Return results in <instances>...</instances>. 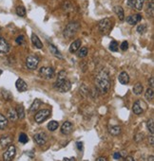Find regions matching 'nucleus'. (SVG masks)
<instances>
[{"mask_svg": "<svg viewBox=\"0 0 154 161\" xmlns=\"http://www.w3.org/2000/svg\"><path fill=\"white\" fill-rule=\"evenodd\" d=\"M113 157L114 159H122V155H121V153H114L113 154Z\"/></svg>", "mask_w": 154, "mask_h": 161, "instance_id": "39", "label": "nucleus"}, {"mask_svg": "<svg viewBox=\"0 0 154 161\" xmlns=\"http://www.w3.org/2000/svg\"><path fill=\"white\" fill-rule=\"evenodd\" d=\"M49 49H50V53L53 54V56H55L56 58H58L60 60H63V55L61 54V52L58 50V49L56 48V46L53 44H50V46H49Z\"/></svg>", "mask_w": 154, "mask_h": 161, "instance_id": "15", "label": "nucleus"}, {"mask_svg": "<svg viewBox=\"0 0 154 161\" xmlns=\"http://www.w3.org/2000/svg\"><path fill=\"white\" fill-rule=\"evenodd\" d=\"M118 81H119L120 84L122 85H127L128 82H130V76H128V74L127 73V72L123 71L121 72V73L119 74V77H118Z\"/></svg>", "mask_w": 154, "mask_h": 161, "instance_id": "14", "label": "nucleus"}, {"mask_svg": "<svg viewBox=\"0 0 154 161\" xmlns=\"http://www.w3.org/2000/svg\"><path fill=\"white\" fill-rule=\"evenodd\" d=\"M144 2H145V0H133L128 6L137 10V11H141L144 6Z\"/></svg>", "mask_w": 154, "mask_h": 161, "instance_id": "16", "label": "nucleus"}, {"mask_svg": "<svg viewBox=\"0 0 154 161\" xmlns=\"http://www.w3.org/2000/svg\"><path fill=\"white\" fill-rule=\"evenodd\" d=\"M10 50V45L3 37H0V54L7 53Z\"/></svg>", "mask_w": 154, "mask_h": 161, "instance_id": "13", "label": "nucleus"}, {"mask_svg": "<svg viewBox=\"0 0 154 161\" xmlns=\"http://www.w3.org/2000/svg\"><path fill=\"white\" fill-rule=\"evenodd\" d=\"M76 146H77V149H78L79 151H81L82 149H83V143H82V142H76Z\"/></svg>", "mask_w": 154, "mask_h": 161, "instance_id": "40", "label": "nucleus"}, {"mask_svg": "<svg viewBox=\"0 0 154 161\" xmlns=\"http://www.w3.org/2000/svg\"><path fill=\"white\" fill-rule=\"evenodd\" d=\"M141 20H142V15L139 13L131 14V15H130V16L127 17V22L130 25H132V26H134L137 23H139Z\"/></svg>", "mask_w": 154, "mask_h": 161, "instance_id": "10", "label": "nucleus"}, {"mask_svg": "<svg viewBox=\"0 0 154 161\" xmlns=\"http://www.w3.org/2000/svg\"><path fill=\"white\" fill-rule=\"evenodd\" d=\"M8 118L11 121H16L18 118L16 111H15L14 109H10L8 111Z\"/></svg>", "mask_w": 154, "mask_h": 161, "instance_id": "23", "label": "nucleus"}, {"mask_svg": "<svg viewBox=\"0 0 154 161\" xmlns=\"http://www.w3.org/2000/svg\"><path fill=\"white\" fill-rule=\"evenodd\" d=\"M2 73H3V71H2L1 69H0V76H1V74H2Z\"/></svg>", "mask_w": 154, "mask_h": 161, "instance_id": "47", "label": "nucleus"}, {"mask_svg": "<svg viewBox=\"0 0 154 161\" xmlns=\"http://www.w3.org/2000/svg\"><path fill=\"white\" fill-rule=\"evenodd\" d=\"M111 22L109 18H104L98 23V29L102 34H107L110 30Z\"/></svg>", "mask_w": 154, "mask_h": 161, "instance_id": "6", "label": "nucleus"}, {"mask_svg": "<svg viewBox=\"0 0 154 161\" xmlns=\"http://www.w3.org/2000/svg\"><path fill=\"white\" fill-rule=\"evenodd\" d=\"M33 140H34V142L36 144L40 145V146H42V145H45L46 142H47L48 137H47V135H46L45 133L41 132V133H37V134L34 135Z\"/></svg>", "mask_w": 154, "mask_h": 161, "instance_id": "9", "label": "nucleus"}, {"mask_svg": "<svg viewBox=\"0 0 154 161\" xmlns=\"http://www.w3.org/2000/svg\"><path fill=\"white\" fill-rule=\"evenodd\" d=\"M95 85L97 91L102 95L109 92L110 88V79L109 73L106 71L99 72L95 78Z\"/></svg>", "mask_w": 154, "mask_h": 161, "instance_id": "1", "label": "nucleus"}, {"mask_svg": "<svg viewBox=\"0 0 154 161\" xmlns=\"http://www.w3.org/2000/svg\"><path fill=\"white\" fill-rule=\"evenodd\" d=\"M53 87H54V89H56L61 93L68 92L70 89L71 84H70V80L67 79V73L64 70L59 72L57 80H56V82L53 84Z\"/></svg>", "mask_w": 154, "mask_h": 161, "instance_id": "2", "label": "nucleus"}, {"mask_svg": "<svg viewBox=\"0 0 154 161\" xmlns=\"http://www.w3.org/2000/svg\"><path fill=\"white\" fill-rule=\"evenodd\" d=\"M15 111H16V113H17L18 118H25V110H24L23 105H21V104L17 105Z\"/></svg>", "mask_w": 154, "mask_h": 161, "instance_id": "26", "label": "nucleus"}, {"mask_svg": "<svg viewBox=\"0 0 154 161\" xmlns=\"http://www.w3.org/2000/svg\"><path fill=\"white\" fill-rule=\"evenodd\" d=\"M137 32H139L140 34H144V33L147 32V25H146V24L139 25V26L137 27Z\"/></svg>", "mask_w": 154, "mask_h": 161, "instance_id": "35", "label": "nucleus"}, {"mask_svg": "<svg viewBox=\"0 0 154 161\" xmlns=\"http://www.w3.org/2000/svg\"><path fill=\"white\" fill-rule=\"evenodd\" d=\"M73 130V125L70 121H65L63 125L61 126V133L64 135H70L71 134Z\"/></svg>", "mask_w": 154, "mask_h": 161, "instance_id": "11", "label": "nucleus"}, {"mask_svg": "<svg viewBox=\"0 0 154 161\" xmlns=\"http://www.w3.org/2000/svg\"><path fill=\"white\" fill-rule=\"evenodd\" d=\"M77 51H78V52H77V56H78L79 58H84V57L88 55V49L87 48H81Z\"/></svg>", "mask_w": 154, "mask_h": 161, "instance_id": "31", "label": "nucleus"}, {"mask_svg": "<svg viewBox=\"0 0 154 161\" xmlns=\"http://www.w3.org/2000/svg\"><path fill=\"white\" fill-rule=\"evenodd\" d=\"M107 129L111 136H119L121 134V127L118 125H109Z\"/></svg>", "mask_w": 154, "mask_h": 161, "instance_id": "17", "label": "nucleus"}, {"mask_svg": "<svg viewBox=\"0 0 154 161\" xmlns=\"http://www.w3.org/2000/svg\"><path fill=\"white\" fill-rule=\"evenodd\" d=\"M41 103H42V102H41L40 100H35L33 102V104H32V106H30V112H34V111L38 110V108L41 105Z\"/></svg>", "mask_w": 154, "mask_h": 161, "instance_id": "28", "label": "nucleus"}, {"mask_svg": "<svg viewBox=\"0 0 154 161\" xmlns=\"http://www.w3.org/2000/svg\"><path fill=\"white\" fill-rule=\"evenodd\" d=\"M148 160H153V157H150V158H148Z\"/></svg>", "mask_w": 154, "mask_h": 161, "instance_id": "46", "label": "nucleus"}, {"mask_svg": "<svg viewBox=\"0 0 154 161\" xmlns=\"http://www.w3.org/2000/svg\"><path fill=\"white\" fill-rule=\"evenodd\" d=\"M110 49L111 51H114V52L118 50V43L116 41H111L110 45Z\"/></svg>", "mask_w": 154, "mask_h": 161, "instance_id": "36", "label": "nucleus"}, {"mask_svg": "<svg viewBox=\"0 0 154 161\" xmlns=\"http://www.w3.org/2000/svg\"><path fill=\"white\" fill-rule=\"evenodd\" d=\"M143 90H144V86L140 82H137L134 85V87H133V93H134L135 95H141Z\"/></svg>", "mask_w": 154, "mask_h": 161, "instance_id": "24", "label": "nucleus"}, {"mask_svg": "<svg viewBox=\"0 0 154 161\" xmlns=\"http://www.w3.org/2000/svg\"><path fill=\"white\" fill-rule=\"evenodd\" d=\"M24 41H25L24 36L23 35H20V36H18V37L16 38L15 42H16V44H18V45H22L24 43Z\"/></svg>", "mask_w": 154, "mask_h": 161, "instance_id": "37", "label": "nucleus"}, {"mask_svg": "<svg viewBox=\"0 0 154 161\" xmlns=\"http://www.w3.org/2000/svg\"><path fill=\"white\" fill-rule=\"evenodd\" d=\"M81 43H82V41H81L80 39L75 40L74 42H73V44H71L70 46V53H75L76 51L80 49Z\"/></svg>", "mask_w": 154, "mask_h": 161, "instance_id": "18", "label": "nucleus"}, {"mask_svg": "<svg viewBox=\"0 0 154 161\" xmlns=\"http://www.w3.org/2000/svg\"><path fill=\"white\" fill-rule=\"evenodd\" d=\"M28 141H29V137H28L27 135H26L25 133L20 134V136H19V142L25 144V143H27Z\"/></svg>", "mask_w": 154, "mask_h": 161, "instance_id": "34", "label": "nucleus"}, {"mask_svg": "<svg viewBox=\"0 0 154 161\" xmlns=\"http://www.w3.org/2000/svg\"><path fill=\"white\" fill-rule=\"evenodd\" d=\"M8 126V118L0 114V130H4Z\"/></svg>", "mask_w": 154, "mask_h": 161, "instance_id": "25", "label": "nucleus"}, {"mask_svg": "<svg viewBox=\"0 0 154 161\" xmlns=\"http://www.w3.org/2000/svg\"><path fill=\"white\" fill-rule=\"evenodd\" d=\"M32 42H33V46H35V48L43 49V44L40 41V39L38 38V36L36 34H33L32 35Z\"/></svg>", "mask_w": 154, "mask_h": 161, "instance_id": "22", "label": "nucleus"}, {"mask_svg": "<svg viewBox=\"0 0 154 161\" xmlns=\"http://www.w3.org/2000/svg\"><path fill=\"white\" fill-rule=\"evenodd\" d=\"M12 142V137L9 136H3L0 137V146L1 147H7Z\"/></svg>", "mask_w": 154, "mask_h": 161, "instance_id": "21", "label": "nucleus"}, {"mask_svg": "<svg viewBox=\"0 0 154 161\" xmlns=\"http://www.w3.org/2000/svg\"><path fill=\"white\" fill-rule=\"evenodd\" d=\"M147 101H151L154 98V93H153V89L152 88H148V89L146 91V95H145Z\"/></svg>", "mask_w": 154, "mask_h": 161, "instance_id": "30", "label": "nucleus"}, {"mask_svg": "<svg viewBox=\"0 0 154 161\" xmlns=\"http://www.w3.org/2000/svg\"><path fill=\"white\" fill-rule=\"evenodd\" d=\"M15 154H16V149H15L13 145H10L3 154V159L5 161H11L14 158Z\"/></svg>", "mask_w": 154, "mask_h": 161, "instance_id": "8", "label": "nucleus"}, {"mask_svg": "<svg viewBox=\"0 0 154 161\" xmlns=\"http://www.w3.org/2000/svg\"><path fill=\"white\" fill-rule=\"evenodd\" d=\"M132 1H133V0H127V4L130 5V3H131Z\"/></svg>", "mask_w": 154, "mask_h": 161, "instance_id": "45", "label": "nucleus"}, {"mask_svg": "<svg viewBox=\"0 0 154 161\" xmlns=\"http://www.w3.org/2000/svg\"><path fill=\"white\" fill-rule=\"evenodd\" d=\"M126 160H130V161H134V158H132L130 157H126Z\"/></svg>", "mask_w": 154, "mask_h": 161, "instance_id": "44", "label": "nucleus"}, {"mask_svg": "<svg viewBox=\"0 0 154 161\" xmlns=\"http://www.w3.org/2000/svg\"><path fill=\"white\" fill-rule=\"evenodd\" d=\"M58 125H59V123H58L57 121H51L49 122V124H48V129L50 130V132H53V131H55V130L58 128Z\"/></svg>", "mask_w": 154, "mask_h": 161, "instance_id": "29", "label": "nucleus"}, {"mask_svg": "<svg viewBox=\"0 0 154 161\" xmlns=\"http://www.w3.org/2000/svg\"><path fill=\"white\" fill-rule=\"evenodd\" d=\"M96 160H97V161H101V160H102V161H106L107 158H106V157H97Z\"/></svg>", "mask_w": 154, "mask_h": 161, "instance_id": "43", "label": "nucleus"}, {"mask_svg": "<svg viewBox=\"0 0 154 161\" xmlns=\"http://www.w3.org/2000/svg\"><path fill=\"white\" fill-rule=\"evenodd\" d=\"M132 111L135 115H141L144 112L143 108L141 106V101H137L136 102H134V104L132 106Z\"/></svg>", "mask_w": 154, "mask_h": 161, "instance_id": "19", "label": "nucleus"}, {"mask_svg": "<svg viewBox=\"0 0 154 161\" xmlns=\"http://www.w3.org/2000/svg\"><path fill=\"white\" fill-rule=\"evenodd\" d=\"M39 74L43 79L50 80V79H53L54 76V69L53 67H50V66H43L40 68Z\"/></svg>", "mask_w": 154, "mask_h": 161, "instance_id": "5", "label": "nucleus"}, {"mask_svg": "<svg viewBox=\"0 0 154 161\" xmlns=\"http://www.w3.org/2000/svg\"><path fill=\"white\" fill-rule=\"evenodd\" d=\"M80 29V24L78 22H70L66 26V28L64 29V37L65 38H71L78 32V30Z\"/></svg>", "mask_w": 154, "mask_h": 161, "instance_id": "3", "label": "nucleus"}, {"mask_svg": "<svg viewBox=\"0 0 154 161\" xmlns=\"http://www.w3.org/2000/svg\"><path fill=\"white\" fill-rule=\"evenodd\" d=\"M150 88H152V89H153V87H154V79H153V77L150 78Z\"/></svg>", "mask_w": 154, "mask_h": 161, "instance_id": "41", "label": "nucleus"}, {"mask_svg": "<svg viewBox=\"0 0 154 161\" xmlns=\"http://www.w3.org/2000/svg\"><path fill=\"white\" fill-rule=\"evenodd\" d=\"M150 142L151 144V146H153V145H154V137H153V135L152 134H151V137H150Z\"/></svg>", "mask_w": 154, "mask_h": 161, "instance_id": "42", "label": "nucleus"}, {"mask_svg": "<svg viewBox=\"0 0 154 161\" xmlns=\"http://www.w3.org/2000/svg\"><path fill=\"white\" fill-rule=\"evenodd\" d=\"M113 11L117 14V16L119 17V19L121 20V21H124L125 12H124V10H123V8L121 6H116V7L113 8Z\"/></svg>", "mask_w": 154, "mask_h": 161, "instance_id": "20", "label": "nucleus"}, {"mask_svg": "<svg viewBox=\"0 0 154 161\" xmlns=\"http://www.w3.org/2000/svg\"><path fill=\"white\" fill-rule=\"evenodd\" d=\"M50 116V109H42L39 110L34 116V121L37 123H42L46 119Z\"/></svg>", "mask_w": 154, "mask_h": 161, "instance_id": "4", "label": "nucleus"}, {"mask_svg": "<svg viewBox=\"0 0 154 161\" xmlns=\"http://www.w3.org/2000/svg\"><path fill=\"white\" fill-rule=\"evenodd\" d=\"M127 48H128V43L127 42V41H124V42L121 44V49L125 51L127 49Z\"/></svg>", "mask_w": 154, "mask_h": 161, "instance_id": "38", "label": "nucleus"}, {"mask_svg": "<svg viewBox=\"0 0 154 161\" xmlns=\"http://www.w3.org/2000/svg\"><path fill=\"white\" fill-rule=\"evenodd\" d=\"M38 64H39V58L34 55H30L27 57V59H26V66H27L29 69H32V70L36 69Z\"/></svg>", "mask_w": 154, "mask_h": 161, "instance_id": "7", "label": "nucleus"}, {"mask_svg": "<svg viewBox=\"0 0 154 161\" xmlns=\"http://www.w3.org/2000/svg\"><path fill=\"white\" fill-rule=\"evenodd\" d=\"M147 129L150 130V134H154V121H153V118H150V119H148L147 122Z\"/></svg>", "mask_w": 154, "mask_h": 161, "instance_id": "33", "label": "nucleus"}, {"mask_svg": "<svg viewBox=\"0 0 154 161\" xmlns=\"http://www.w3.org/2000/svg\"><path fill=\"white\" fill-rule=\"evenodd\" d=\"M147 12V13L150 14L151 17L154 16V0H150V1L148 2Z\"/></svg>", "mask_w": 154, "mask_h": 161, "instance_id": "27", "label": "nucleus"}, {"mask_svg": "<svg viewBox=\"0 0 154 161\" xmlns=\"http://www.w3.org/2000/svg\"><path fill=\"white\" fill-rule=\"evenodd\" d=\"M15 87H16V89L19 92H25L28 89V85L26 84V82L23 79L19 78V79L15 82Z\"/></svg>", "mask_w": 154, "mask_h": 161, "instance_id": "12", "label": "nucleus"}, {"mask_svg": "<svg viewBox=\"0 0 154 161\" xmlns=\"http://www.w3.org/2000/svg\"><path fill=\"white\" fill-rule=\"evenodd\" d=\"M16 14L20 17H24L26 16V9L23 6H18L16 8Z\"/></svg>", "mask_w": 154, "mask_h": 161, "instance_id": "32", "label": "nucleus"}]
</instances>
